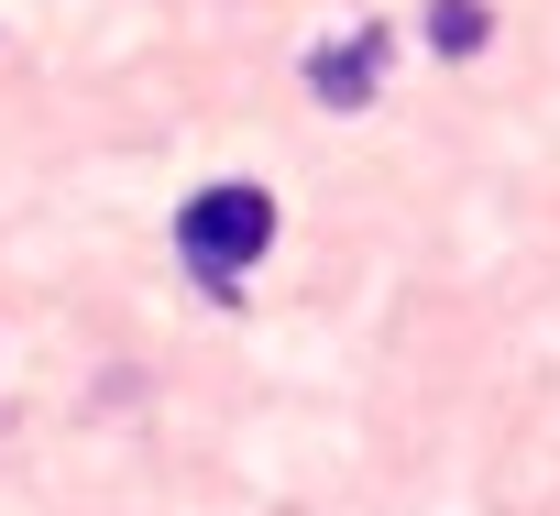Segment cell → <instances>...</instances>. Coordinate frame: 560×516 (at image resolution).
I'll use <instances>...</instances> for the list:
<instances>
[{"label": "cell", "instance_id": "cell-3", "mask_svg": "<svg viewBox=\"0 0 560 516\" xmlns=\"http://www.w3.org/2000/svg\"><path fill=\"white\" fill-rule=\"evenodd\" d=\"M483 34H494V12H483V0H429V45H440V56H472Z\"/></svg>", "mask_w": 560, "mask_h": 516}, {"label": "cell", "instance_id": "cell-2", "mask_svg": "<svg viewBox=\"0 0 560 516\" xmlns=\"http://www.w3.org/2000/svg\"><path fill=\"white\" fill-rule=\"evenodd\" d=\"M385 23H352V34H330V45H308V99L319 110H363L374 99V67H385Z\"/></svg>", "mask_w": 560, "mask_h": 516}, {"label": "cell", "instance_id": "cell-1", "mask_svg": "<svg viewBox=\"0 0 560 516\" xmlns=\"http://www.w3.org/2000/svg\"><path fill=\"white\" fill-rule=\"evenodd\" d=\"M264 242H275V198H264L253 176H220V187H198V198L176 209V253H187L198 286H242V275L264 265Z\"/></svg>", "mask_w": 560, "mask_h": 516}]
</instances>
